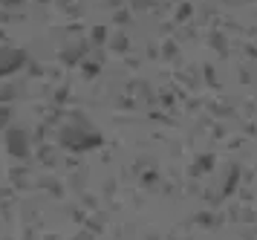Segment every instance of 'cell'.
<instances>
[{
    "instance_id": "1",
    "label": "cell",
    "mask_w": 257,
    "mask_h": 240,
    "mask_svg": "<svg viewBox=\"0 0 257 240\" xmlns=\"http://www.w3.org/2000/svg\"><path fill=\"white\" fill-rule=\"evenodd\" d=\"M9 150L24 156V153H26V136H24V133H18V130L9 133Z\"/></svg>"
}]
</instances>
